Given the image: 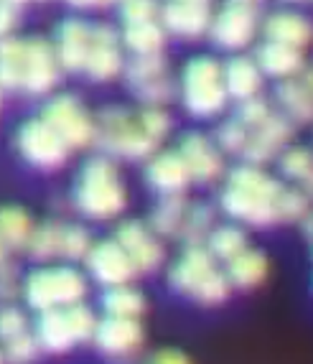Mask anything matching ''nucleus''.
<instances>
[{"label": "nucleus", "instance_id": "c85d7f7f", "mask_svg": "<svg viewBox=\"0 0 313 364\" xmlns=\"http://www.w3.org/2000/svg\"><path fill=\"white\" fill-rule=\"evenodd\" d=\"M206 250H209V255L214 260H235L240 252L247 250V235L242 227L237 225H224L217 227V230H211L209 237H206Z\"/></svg>", "mask_w": 313, "mask_h": 364}, {"label": "nucleus", "instance_id": "7ed1b4c3", "mask_svg": "<svg viewBox=\"0 0 313 364\" xmlns=\"http://www.w3.org/2000/svg\"><path fill=\"white\" fill-rule=\"evenodd\" d=\"M95 143L105 151V156L127 158V161H140L148 158L158 148L156 140L140 130L138 120L130 109L112 105L105 107L95 122Z\"/></svg>", "mask_w": 313, "mask_h": 364}, {"label": "nucleus", "instance_id": "b1692460", "mask_svg": "<svg viewBox=\"0 0 313 364\" xmlns=\"http://www.w3.org/2000/svg\"><path fill=\"white\" fill-rule=\"evenodd\" d=\"M227 283L229 288L235 286L240 291H250V288H258L267 275V257L260 252V250H250L235 257V260L227 262Z\"/></svg>", "mask_w": 313, "mask_h": 364}, {"label": "nucleus", "instance_id": "a211bd4d", "mask_svg": "<svg viewBox=\"0 0 313 364\" xmlns=\"http://www.w3.org/2000/svg\"><path fill=\"white\" fill-rule=\"evenodd\" d=\"M222 209L224 214H229L232 219L237 222H245V225H253V227H270L277 222V214H275V204L272 201H262V199H255L250 194H242L237 188H224L222 196Z\"/></svg>", "mask_w": 313, "mask_h": 364}, {"label": "nucleus", "instance_id": "20e7f679", "mask_svg": "<svg viewBox=\"0 0 313 364\" xmlns=\"http://www.w3.org/2000/svg\"><path fill=\"white\" fill-rule=\"evenodd\" d=\"M85 293L87 280L74 267H43V270L31 273L23 283L26 301L38 314L82 304Z\"/></svg>", "mask_w": 313, "mask_h": 364}, {"label": "nucleus", "instance_id": "39448f33", "mask_svg": "<svg viewBox=\"0 0 313 364\" xmlns=\"http://www.w3.org/2000/svg\"><path fill=\"white\" fill-rule=\"evenodd\" d=\"M41 120L54 130L67 148H82L95 143V120L87 115L74 95H59L43 107Z\"/></svg>", "mask_w": 313, "mask_h": 364}, {"label": "nucleus", "instance_id": "f03ea898", "mask_svg": "<svg viewBox=\"0 0 313 364\" xmlns=\"http://www.w3.org/2000/svg\"><path fill=\"white\" fill-rule=\"evenodd\" d=\"M169 280L176 291L191 296L201 306H219L229 296L227 278L222 270H217L214 257L204 245L184 250V255L171 267Z\"/></svg>", "mask_w": 313, "mask_h": 364}, {"label": "nucleus", "instance_id": "0eeeda50", "mask_svg": "<svg viewBox=\"0 0 313 364\" xmlns=\"http://www.w3.org/2000/svg\"><path fill=\"white\" fill-rule=\"evenodd\" d=\"M211 38L222 49H245L258 31V6L247 0H232L217 16H211Z\"/></svg>", "mask_w": 313, "mask_h": 364}, {"label": "nucleus", "instance_id": "c03bdc74", "mask_svg": "<svg viewBox=\"0 0 313 364\" xmlns=\"http://www.w3.org/2000/svg\"><path fill=\"white\" fill-rule=\"evenodd\" d=\"M26 331H28V318H26L23 311L13 304L0 306V341L6 344V341L16 339Z\"/></svg>", "mask_w": 313, "mask_h": 364}, {"label": "nucleus", "instance_id": "393cba45", "mask_svg": "<svg viewBox=\"0 0 313 364\" xmlns=\"http://www.w3.org/2000/svg\"><path fill=\"white\" fill-rule=\"evenodd\" d=\"M36 341L43 352H51V354H64L77 344L72 331H69L67 318H64V309H54L41 314V318L36 323Z\"/></svg>", "mask_w": 313, "mask_h": 364}, {"label": "nucleus", "instance_id": "4c0bfd02", "mask_svg": "<svg viewBox=\"0 0 313 364\" xmlns=\"http://www.w3.org/2000/svg\"><path fill=\"white\" fill-rule=\"evenodd\" d=\"M277 222H303L308 217V196L301 188H285L275 199Z\"/></svg>", "mask_w": 313, "mask_h": 364}, {"label": "nucleus", "instance_id": "a19ab883", "mask_svg": "<svg viewBox=\"0 0 313 364\" xmlns=\"http://www.w3.org/2000/svg\"><path fill=\"white\" fill-rule=\"evenodd\" d=\"M38 352H41V346H38L36 336L33 334H21L16 336V339L6 341L3 344V362L8 364H31L33 359L38 357Z\"/></svg>", "mask_w": 313, "mask_h": 364}, {"label": "nucleus", "instance_id": "49530a36", "mask_svg": "<svg viewBox=\"0 0 313 364\" xmlns=\"http://www.w3.org/2000/svg\"><path fill=\"white\" fill-rule=\"evenodd\" d=\"M247 138H250V133L242 128L235 117L222 122L217 128V143L224 153H237V156H242V151H245V146H247Z\"/></svg>", "mask_w": 313, "mask_h": 364}, {"label": "nucleus", "instance_id": "f3484780", "mask_svg": "<svg viewBox=\"0 0 313 364\" xmlns=\"http://www.w3.org/2000/svg\"><path fill=\"white\" fill-rule=\"evenodd\" d=\"M145 176H148V183L161 196H181L186 191L189 183H191L186 164H184V158L176 151H166L153 156L148 168H145Z\"/></svg>", "mask_w": 313, "mask_h": 364}, {"label": "nucleus", "instance_id": "dca6fc26", "mask_svg": "<svg viewBox=\"0 0 313 364\" xmlns=\"http://www.w3.org/2000/svg\"><path fill=\"white\" fill-rule=\"evenodd\" d=\"M143 326L135 318H102L97 321L92 341L107 357H127L143 344Z\"/></svg>", "mask_w": 313, "mask_h": 364}, {"label": "nucleus", "instance_id": "09e8293b", "mask_svg": "<svg viewBox=\"0 0 313 364\" xmlns=\"http://www.w3.org/2000/svg\"><path fill=\"white\" fill-rule=\"evenodd\" d=\"M23 6L21 3H11V0H0V38H8L11 31L18 26Z\"/></svg>", "mask_w": 313, "mask_h": 364}, {"label": "nucleus", "instance_id": "f257e3e1", "mask_svg": "<svg viewBox=\"0 0 313 364\" xmlns=\"http://www.w3.org/2000/svg\"><path fill=\"white\" fill-rule=\"evenodd\" d=\"M74 204L90 219H112L125 209V186L107 156L90 158L79 168Z\"/></svg>", "mask_w": 313, "mask_h": 364}, {"label": "nucleus", "instance_id": "c9c22d12", "mask_svg": "<svg viewBox=\"0 0 313 364\" xmlns=\"http://www.w3.org/2000/svg\"><path fill=\"white\" fill-rule=\"evenodd\" d=\"M61 230H64V225H59V222H43L41 227H33V235L26 245L28 255L33 260H51L59 255Z\"/></svg>", "mask_w": 313, "mask_h": 364}, {"label": "nucleus", "instance_id": "a878e982", "mask_svg": "<svg viewBox=\"0 0 313 364\" xmlns=\"http://www.w3.org/2000/svg\"><path fill=\"white\" fill-rule=\"evenodd\" d=\"M186 199L181 196H161V201L156 204V209L151 212L148 219V230L156 237H179L184 217H186Z\"/></svg>", "mask_w": 313, "mask_h": 364}, {"label": "nucleus", "instance_id": "a18cd8bd", "mask_svg": "<svg viewBox=\"0 0 313 364\" xmlns=\"http://www.w3.org/2000/svg\"><path fill=\"white\" fill-rule=\"evenodd\" d=\"M135 97L140 102H145L148 107H163L166 102L174 100V82L169 77L156 79V82H148L143 87H135Z\"/></svg>", "mask_w": 313, "mask_h": 364}, {"label": "nucleus", "instance_id": "8fccbe9b", "mask_svg": "<svg viewBox=\"0 0 313 364\" xmlns=\"http://www.w3.org/2000/svg\"><path fill=\"white\" fill-rule=\"evenodd\" d=\"M21 293V283H18V275L13 270V265H0V306L13 301V298Z\"/></svg>", "mask_w": 313, "mask_h": 364}, {"label": "nucleus", "instance_id": "ea45409f", "mask_svg": "<svg viewBox=\"0 0 313 364\" xmlns=\"http://www.w3.org/2000/svg\"><path fill=\"white\" fill-rule=\"evenodd\" d=\"M64 318L69 323V331H72L74 341H90L95 336V328H97V316L92 314L90 306L85 304H74L69 309H64Z\"/></svg>", "mask_w": 313, "mask_h": 364}, {"label": "nucleus", "instance_id": "603ef678", "mask_svg": "<svg viewBox=\"0 0 313 364\" xmlns=\"http://www.w3.org/2000/svg\"><path fill=\"white\" fill-rule=\"evenodd\" d=\"M8 262V250H6V245L0 242V265H6Z\"/></svg>", "mask_w": 313, "mask_h": 364}, {"label": "nucleus", "instance_id": "6ab92c4d", "mask_svg": "<svg viewBox=\"0 0 313 364\" xmlns=\"http://www.w3.org/2000/svg\"><path fill=\"white\" fill-rule=\"evenodd\" d=\"M222 87L227 100H237V102H245V100L258 97L260 87H262V74H260L258 64L250 56H235L229 59L222 67Z\"/></svg>", "mask_w": 313, "mask_h": 364}, {"label": "nucleus", "instance_id": "9d476101", "mask_svg": "<svg viewBox=\"0 0 313 364\" xmlns=\"http://www.w3.org/2000/svg\"><path fill=\"white\" fill-rule=\"evenodd\" d=\"M290 138H293V122L285 115H275L272 112L258 130L250 133L245 151H242V158L247 161V166H258L260 168L262 164L275 161L285 151Z\"/></svg>", "mask_w": 313, "mask_h": 364}, {"label": "nucleus", "instance_id": "c756f323", "mask_svg": "<svg viewBox=\"0 0 313 364\" xmlns=\"http://www.w3.org/2000/svg\"><path fill=\"white\" fill-rule=\"evenodd\" d=\"M23 41L16 36L0 38V90H21Z\"/></svg>", "mask_w": 313, "mask_h": 364}, {"label": "nucleus", "instance_id": "aec40b11", "mask_svg": "<svg viewBox=\"0 0 313 364\" xmlns=\"http://www.w3.org/2000/svg\"><path fill=\"white\" fill-rule=\"evenodd\" d=\"M262 31H265V41L283 43V46H290V49L298 51L311 41V23L303 18L301 13L293 11H277L272 16H267L265 23H262Z\"/></svg>", "mask_w": 313, "mask_h": 364}, {"label": "nucleus", "instance_id": "3c124183", "mask_svg": "<svg viewBox=\"0 0 313 364\" xmlns=\"http://www.w3.org/2000/svg\"><path fill=\"white\" fill-rule=\"evenodd\" d=\"M153 364H191L189 357L179 349H161V352L153 357Z\"/></svg>", "mask_w": 313, "mask_h": 364}, {"label": "nucleus", "instance_id": "5701e85b", "mask_svg": "<svg viewBox=\"0 0 313 364\" xmlns=\"http://www.w3.org/2000/svg\"><path fill=\"white\" fill-rule=\"evenodd\" d=\"M227 186L229 188H237L242 194H250L255 199H262V201H272L275 204L277 194L283 191V183L272 178L270 173H265L262 168L258 166H237L227 178Z\"/></svg>", "mask_w": 313, "mask_h": 364}, {"label": "nucleus", "instance_id": "58836bf2", "mask_svg": "<svg viewBox=\"0 0 313 364\" xmlns=\"http://www.w3.org/2000/svg\"><path fill=\"white\" fill-rule=\"evenodd\" d=\"M90 247H92V237L85 227L67 225L61 230V245H59L61 257H67V260H82V257H87Z\"/></svg>", "mask_w": 313, "mask_h": 364}, {"label": "nucleus", "instance_id": "7c9ffc66", "mask_svg": "<svg viewBox=\"0 0 313 364\" xmlns=\"http://www.w3.org/2000/svg\"><path fill=\"white\" fill-rule=\"evenodd\" d=\"M122 72H125V82L130 90L135 87H143L148 82H156V79L169 77V61L163 54H153V56H133V59L122 64Z\"/></svg>", "mask_w": 313, "mask_h": 364}, {"label": "nucleus", "instance_id": "6e6552de", "mask_svg": "<svg viewBox=\"0 0 313 364\" xmlns=\"http://www.w3.org/2000/svg\"><path fill=\"white\" fill-rule=\"evenodd\" d=\"M59 64H56L54 46L46 38H28L23 41V72H21V90L28 95H46L59 85Z\"/></svg>", "mask_w": 313, "mask_h": 364}, {"label": "nucleus", "instance_id": "864d4df0", "mask_svg": "<svg viewBox=\"0 0 313 364\" xmlns=\"http://www.w3.org/2000/svg\"><path fill=\"white\" fill-rule=\"evenodd\" d=\"M0 100H3V97H0Z\"/></svg>", "mask_w": 313, "mask_h": 364}, {"label": "nucleus", "instance_id": "2f4dec72", "mask_svg": "<svg viewBox=\"0 0 313 364\" xmlns=\"http://www.w3.org/2000/svg\"><path fill=\"white\" fill-rule=\"evenodd\" d=\"M105 311H107L110 318H135L145 311V298L143 293H138L130 286H117L110 288L102 298Z\"/></svg>", "mask_w": 313, "mask_h": 364}, {"label": "nucleus", "instance_id": "f704fd0d", "mask_svg": "<svg viewBox=\"0 0 313 364\" xmlns=\"http://www.w3.org/2000/svg\"><path fill=\"white\" fill-rule=\"evenodd\" d=\"M184 90H204V87L222 85V64L211 56H196L184 69Z\"/></svg>", "mask_w": 313, "mask_h": 364}, {"label": "nucleus", "instance_id": "cd10ccee", "mask_svg": "<svg viewBox=\"0 0 313 364\" xmlns=\"http://www.w3.org/2000/svg\"><path fill=\"white\" fill-rule=\"evenodd\" d=\"M120 38L125 43V49L133 56H153V54H163L166 31L161 28V23L151 21V23H140V26H125Z\"/></svg>", "mask_w": 313, "mask_h": 364}, {"label": "nucleus", "instance_id": "473e14b6", "mask_svg": "<svg viewBox=\"0 0 313 364\" xmlns=\"http://www.w3.org/2000/svg\"><path fill=\"white\" fill-rule=\"evenodd\" d=\"M184 107L196 117L219 115L227 107V95L222 85L204 87V90H184Z\"/></svg>", "mask_w": 313, "mask_h": 364}, {"label": "nucleus", "instance_id": "423d86ee", "mask_svg": "<svg viewBox=\"0 0 313 364\" xmlns=\"http://www.w3.org/2000/svg\"><path fill=\"white\" fill-rule=\"evenodd\" d=\"M16 148L31 166L43 171L64 166L69 156V148L64 146V140L48 128L41 117H31L21 125L18 133H16Z\"/></svg>", "mask_w": 313, "mask_h": 364}, {"label": "nucleus", "instance_id": "37998d69", "mask_svg": "<svg viewBox=\"0 0 313 364\" xmlns=\"http://www.w3.org/2000/svg\"><path fill=\"white\" fill-rule=\"evenodd\" d=\"M270 115H272L270 105H267L262 97H253V100H245V102H240L235 120L240 122L247 133H253V130H258Z\"/></svg>", "mask_w": 313, "mask_h": 364}, {"label": "nucleus", "instance_id": "4468645a", "mask_svg": "<svg viewBox=\"0 0 313 364\" xmlns=\"http://www.w3.org/2000/svg\"><path fill=\"white\" fill-rule=\"evenodd\" d=\"M92 26L82 18H67L56 26V64L64 72H82L90 54Z\"/></svg>", "mask_w": 313, "mask_h": 364}, {"label": "nucleus", "instance_id": "4be33fe9", "mask_svg": "<svg viewBox=\"0 0 313 364\" xmlns=\"http://www.w3.org/2000/svg\"><path fill=\"white\" fill-rule=\"evenodd\" d=\"M258 64L260 74H267V77H275V79H290L295 74L303 72V56L298 49H290V46H283V43H270L265 41L262 46L258 49Z\"/></svg>", "mask_w": 313, "mask_h": 364}, {"label": "nucleus", "instance_id": "1a4fd4ad", "mask_svg": "<svg viewBox=\"0 0 313 364\" xmlns=\"http://www.w3.org/2000/svg\"><path fill=\"white\" fill-rule=\"evenodd\" d=\"M115 242L120 245L127 260L133 262L135 273H153L156 267H161L163 255H166L158 237L138 219L122 222L115 232Z\"/></svg>", "mask_w": 313, "mask_h": 364}, {"label": "nucleus", "instance_id": "9b49d317", "mask_svg": "<svg viewBox=\"0 0 313 364\" xmlns=\"http://www.w3.org/2000/svg\"><path fill=\"white\" fill-rule=\"evenodd\" d=\"M87 77L95 82H110L122 74V54H120V33L107 23L92 26L90 54H87L85 69Z\"/></svg>", "mask_w": 313, "mask_h": 364}, {"label": "nucleus", "instance_id": "bb28decb", "mask_svg": "<svg viewBox=\"0 0 313 364\" xmlns=\"http://www.w3.org/2000/svg\"><path fill=\"white\" fill-rule=\"evenodd\" d=\"M33 235V219L21 207H0V242L6 250H26Z\"/></svg>", "mask_w": 313, "mask_h": 364}, {"label": "nucleus", "instance_id": "2eb2a0df", "mask_svg": "<svg viewBox=\"0 0 313 364\" xmlns=\"http://www.w3.org/2000/svg\"><path fill=\"white\" fill-rule=\"evenodd\" d=\"M176 153L184 158L191 181H214V178L222 176L224 171L222 153H219V148L206 135L186 133L181 138V146Z\"/></svg>", "mask_w": 313, "mask_h": 364}, {"label": "nucleus", "instance_id": "79ce46f5", "mask_svg": "<svg viewBox=\"0 0 313 364\" xmlns=\"http://www.w3.org/2000/svg\"><path fill=\"white\" fill-rule=\"evenodd\" d=\"M135 120H138L140 130H143L151 140H156V143H161V138H166L169 130H171V117L163 107L140 109L138 115H135Z\"/></svg>", "mask_w": 313, "mask_h": 364}, {"label": "nucleus", "instance_id": "412c9836", "mask_svg": "<svg viewBox=\"0 0 313 364\" xmlns=\"http://www.w3.org/2000/svg\"><path fill=\"white\" fill-rule=\"evenodd\" d=\"M311 69L283 79L277 85V102L283 105L285 117L295 122H311L313 117V100H311Z\"/></svg>", "mask_w": 313, "mask_h": 364}, {"label": "nucleus", "instance_id": "ddd939ff", "mask_svg": "<svg viewBox=\"0 0 313 364\" xmlns=\"http://www.w3.org/2000/svg\"><path fill=\"white\" fill-rule=\"evenodd\" d=\"M211 26V6L201 0H174L161 8V28L181 38H199Z\"/></svg>", "mask_w": 313, "mask_h": 364}, {"label": "nucleus", "instance_id": "f8f14e48", "mask_svg": "<svg viewBox=\"0 0 313 364\" xmlns=\"http://www.w3.org/2000/svg\"><path fill=\"white\" fill-rule=\"evenodd\" d=\"M85 260H87L92 278H95L100 286H107V288L127 286V280H133V275H135L133 262L127 260V255L122 252V247L115 242V240L92 242Z\"/></svg>", "mask_w": 313, "mask_h": 364}, {"label": "nucleus", "instance_id": "e433bc0d", "mask_svg": "<svg viewBox=\"0 0 313 364\" xmlns=\"http://www.w3.org/2000/svg\"><path fill=\"white\" fill-rule=\"evenodd\" d=\"M280 171L290 181L301 183V186L311 188L313 183V158L308 148H288L280 153Z\"/></svg>", "mask_w": 313, "mask_h": 364}, {"label": "nucleus", "instance_id": "de8ad7c7", "mask_svg": "<svg viewBox=\"0 0 313 364\" xmlns=\"http://www.w3.org/2000/svg\"><path fill=\"white\" fill-rule=\"evenodd\" d=\"M158 16L156 3H148V0H127L120 6V18L125 26H140V23H151Z\"/></svg>", "mask_w": 313, "mask_h": 364}, {"label": "nucleus", "instance_id": "72a5a7b5", "mask_svg": "<svg viewBox=\"0 0 313 364\" xmlns=\"http://www.w3.org/2000/svg\"><path fill=\"white\" fill-rule=\"evenodd\" d=\"M211 227H214V212H211L209 204H193V207L186 209L179 237L186 242V247H196V245H204Z\"/></svg>", "mask_w": 313, "mask_h": 364}]
</instances>
